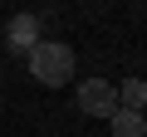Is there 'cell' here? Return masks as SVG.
<instances>
[{
  "mask_svg": "<svg viewBox=\"0 0 147 137\" xmlns=\"http://www.w3.org/2000/svg\"><path fill=\"white\" fill-rule=\"evenodd\" d=\"M25 59H30V79L44 83V88H64L74 79V49L64 39H39Z\"/></svg>",
  "mask_w": 147,
  "mask_h": 137,
  "instance_id": "1",
  "label": "cell"
},
{
  "mask_svg": "<svg viewBox=\"0 0 147 137\" xmlns=\"http://www.w3.org/2000/svg\"><path fill=\"white\" fill-rule=\"evenodd\" d=\"M5 34H10V49H15V54H30V49L39 44V20H34V15H15Z\"/></svg>",
  "mask_w": 147,
  "mask_h": 137,
  "instance_id": "3",
  "label": "cell"
},
{
  "mask_svg": "<svg viewBox=\"0 0 147 137\" xmlns=\"http://www.w3.org/2000/svg\"><path fill=\"white\" fill-rule=\"evenodd\" d=\"M118 108L142 113V108H147V79H127V83L118 88Z\"/></svg>",
  "mask_w": 147,
  "mask_h": 137,
  "instance_id": "5",
  "label": "cell"
},
{
  "mask_svg": "<svg viewBox=\"0 0 147 137\" xmlns=\"http://www.w3.org/2000/svg\"><path fill=\"white\" fill-rule=\"evenodd\" d=\"M79 113L84 118H113L118 113V88L108 79H84L79 83Z\"/></svg>",
  "mask_w": 147,
  "mask_h": 137,
  "instance_id": "2",
  "label": "cell"
},
{
  "mask_svg": "<svg viewBox=\"0 0 147 137\" xmlns=\"http://www.w3.org/2000/svg\"><path fill=\"white\" fill-rule=\"evenodd\" d=\"M108 127H113V137H147V118L142 113H127V108H118L108 118Z\"/></svg>",
  "mask_w": 147,
  "mask_h": 137,
  "instance_id": "4",
  "label": "cell"
}]
</instances>
